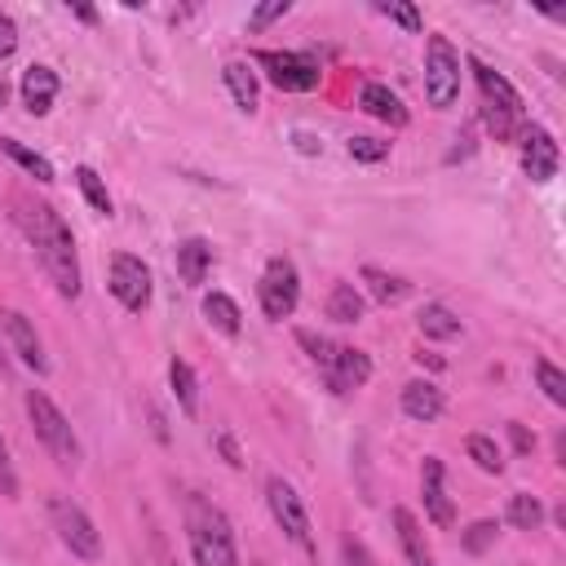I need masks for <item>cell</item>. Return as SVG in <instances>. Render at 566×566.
<instances>
[{
	"label": "cell",
	"mask_w": 566,
	"mask_h": 566,
	"mask_svg": "<svg viewBox=\"0 0 566 566\" xmlns=\"http://www.w3.org/2000/svg\"><path fill=\"white\" fill-rule=\"evenodd\" d=\"M9 217H13V226L22 230V239L31 243V252H35V261H40V270L49 274V283L57 287V296H66V301H75L80 296V283H84V274H80V252H75V234H71V226L62 221V212L53 208V203H44V199H35V195H27V190H13L9 195Z\"/></svg>",
	"instance_id": "1"
},
{
	"label": "cell",
	"mask_w": 566,
	"mask_h": 566,
	"mask_svg": "<svg viewBox=\"0 0 566 566\" xmlns=\"http://www.w3.org/2000/svg\"><path fill=\"white\" fill-rule=\"evenodd\" d=\"M181 526H186V544H190V562L195 566H239L234 526H230V517L212 500L186 495Z\"/></svg>",
	"instance_id": "2"
},
{
	"label": "cell",
	"mask_w": 566,
	"mask_h": 566,
	"mask_svg": "<svg viewBox=\"0 0 566 566\" xmlns=\"http://www.w3.org/2000/svg\"><path fill=\"white\" fill-rule=\"evenodd\" d=\"M296 340H301V349L310 354V363L318 367V376H323V385H327L332 394L345 398V394H354V389H363V385L371 380V358H367L363 349L340 345V340H332V336H318V332H310V327H301Z\"/></svg>",
	"instance_id": "3"
},
{
	"label": "cell",
	"mask_w": 566,
	"mask_h": 566,
	"mask_svg": "<svg viewBox=\"0 0 566 566\" xmlns=\"http://www.w3.org/2000/svg\"><path fill=\"white\" fill-rule=\"evenodd\" d=\"M469 71L478 80V93H482V124L495 142H517L522 128H526V111H522V93L495 71L486 66L482 57H469Z\"/></svg>",
	"instance_id": "4"
},
{
	"label": "cell",
	"mask_w": 566,
	"mask_h": 566,
	"mask_svg": "<svg viewBox=\"0 0 566 566\" xmlns=\"http://www.w3.org/2000/svg\"><path fill=\"white\" fill-rule=\"evenodd\" d=\"M27 420H31V429H35V438H40V447L57 460V469H80V438H75V429H71V420L62 416V407L44 394V389H27Z\"/></svg>",
	"instance_id": "5"
},
{
	"label": "cell",
	"mask_w": 566,
	"mask_h": 566,
	"mask_svg": "<svg viewBox=\"0 0 566 566\" xmlns=\"http://www.w3.org/2000/svg\"><path fill=\"white\" fill-rule=\"evenodd\" d=\"M455 97H460V53L447 35L433 31L424 40V102L433 111H447L455 106Z\"/></svg>",
	"instance_id": "6"
},
{
	"label": "cell",
	"mask_w": 566,
	"mask_h": 566,
	"mask_svg": "<svg viewBox=\"0 0 566 566\" xmlns=\"http://www.w3.org/2000/svg\"><path fill=\"white\" fill-rule=\"evenodd\" d=\"M49 522L62 539V548L80 562H97L102 557V535L93 526V517L71 500V495H49Z\"/></svg>",
	"instance_id": "7"
},
{
	"label": "cell",
	"mask_w": 566,
	"mask_h": 566,
	"mask_svg": "<svg viewBox=\"0 0 566 566\" xmlns=\"http://www.w3.org/2000/svg\"><path fill=\"white\" fill-rule=\"evenodd\" d=\"M252 62L265 71V80L274 84V88H283V93H310V88H318V80H323V66H318V57L314 53H305V49H261V53H252Z\"/></svg>",
	"instance_id": "8"
},
{
	"label": "cell",
	"mask_w": 566,
	"mask_h": 566,
	"mask_svg": "<svg viewBox=\"0 0 566 566\" xmlns=\"http://www.w3.org/2000/svg\"><path fill=\"white\" fill-rule=\"evenodd\" d=\"M265 504H270V517L279 522V531L301 548V553H314V535H310V513L296 495V486L279 473L265 478Z\"/></svg>",
	"instance_id": "9"
},
{
	"label": "cell",
	"mask_w": 566,
	"mask_h": 566,
	"mask_svg": "<svg viewBox=\"0 0 566 566\" xmlns=\"http://www.w3.org/2000/svg\"><path fill=\"white\" fill-rule=\"evenodd\" d=\"M106 287H111V296H115L128 314H142V310L150 305V296H155L150 265H146L142 256H133V252H115V256H111V279H106Z\"/></svg>",
	"instance_id": "10"
},
{
	"label": "cell",
	"mask_w": 566,
	"mask_h": 566,
	"mask_svg": "<svg viewBox=\"0 0 566 566\" xmlns=\"http://www.w3.org/2000/svg\"><path fill=\"white\" fill-rule=\"evenodd\" d=\"M256 296H261L265 318H292V310H296V301H301V274H296L292 256H270V261H265Z\"/></svg>",
	"instance_id": "11"
},
{
	"label": "cell",
	"mask_w": 566,
	"mask_h": 566,
	"mask_svg": "<svg viewBox=\"0 0 566 566\" xmlns=\"http://www.w3.org/2000/svg\"><path fill=\"white\" fill-rule=\"evenodd\" d=\"M517 155H522V172H526L531 181H553V177H557L562 150H557V137H553L544 124H526V128H522Z\"/></svg>",
	"instance_id": "12"
},
{
	"label": "cell",
	"mask_w": 566,
	"mask_h": 566,
	"mask_svg": "<svg viewBox=\"0 0 566 566\" xmlns=\"http://www.w3.org/2000/svg\"><path fill=\"white\" fill-rule=\"evenodd\" d=\"M0 332L9 336V349L35 371V376H44L49 371V354H44V340H40V332H35V323L22 314V310H0Z\"/></svg>",
	"instance_id": "13"
},
{
	"label": "cell",
	"mask_w": 566,
	"mask_h": 566,
	"mask_svg": "<svg viewBox=\"0 0 566 566\" xmlns=\"http://www.w3.org/2000/svg\"><path fill=\"white\" fill-rule=\"evenodd\" d=\"M420 495H424V513H429L433 526H451L455 522V504L447 495V473H442L438 455H424V464H420Z\"/></svg>",
	"instance_id": "14"
},
{
	"label": "cell",
	"mask_w": 566,
	"mask_h": 566,
	"mask_svg": "<svg viewBox=\"0 0 566 566\" xmlns=\"http://www.w3.org/2000/svg\"><path fill=\"white\" fill-rule=\"evenodd\" d=\"M57 88H62V80H57V71L44 66V62H31V66L22 71V84H18L22 106H27L31 115H49L53 102H57Z\"/></svg>",
	"instance_id": "15"
},
{
	"label": "cell",
	"mask_w": 566,
	"mask_h": 566,
	"mask_svg": "<svg viewBox=\"0 0 566 566\" xmlns=\"http://www.w3.org/2000/svg\"><path fill=\"white\" fill-rule=\"evenodd\" d=\"M389 522H394V535H398V548H402L407 566H438V562H433V548H429V539H424V526L416 522L411 509L394 504V509H389Z\"/></svg>",
	"instance_id": "16"
},
{
	"label": "cell",
	"mask_w": 566,
	"mask_h": 566,
	"mask_svg": "<svg viewBox=\"0 0 566 566\" xmlns=\"http://www.w3.org/2000/svg\"><path fill=\"white\" fill-rule=\"evenodd\" d=\"M358 106H363L371 119H380V124H394V128L407 124V106H402V97H398L389 84H380V80H367V84L358 88Z\"/></svg>",
	"instance_id": "17"
},
{
	"label": "cell",
	"mask_w": 566,
	"mask_h": 566,
	"mask_svg": "<svg viewBox=\"0 0 566 566\" xmlns=\"http://www.w3.org/2000/svg\"><path fill=\"white\" fill-rule=\"evenodd\" d=\"M442 407H447V398H442V389H438L433 380H411V385H402V416H407V420L429 424V420L442 416Z\"/></svg>",
	"instance_id": "18"
},
{
	"label": "cell",
	"mask_w": 566,
	"mask_h": 566,
	"mask_svg": "<svg viewBox=\"0 0 566 566\" xmlns=\"http://www.w3.org/2000/svg\"><path fill=\"white\" fill-rule=\"evenodd\" d=\"M208 270H212V243L199 239V234L181 239V243H177V274H181V283L199 287V283L208 279Z\"/></svg>",
	"instance_id": "19"
},
{
	"label": "cell",
	"mask_w": 566,
	"mask_h": 566,
	"mask_svg": "<svg viewBox=\"0 0 566 566\" xmlns=\"http://www.w3.org/2000/svg\"><path fill=\"white\" fill-rule=\"evenodd\" d=\"M226 88H230V97H234V106L239 111H256L261 106V84H256V71L248 66V62H226Z\"/></svg>",
	"instance_id": "20"
},
{
	"label": "cell",
	"mask_w": 566,
	"mask_h": 566,
	"mask_svg": "<svg viewBox=\"0 0 566 566\" xmlns=\"http://www.w3.org/2000/svg\"><path fill=\"white\" fill-rule=\"evenodd\" d=\"M363 283H367L371 301H380V305H398V301L411 292L407 279H398V274H389V270H380V265H363Z\"/></svg>",
	"instance_id": "21"
},
{
	"label": "cell",
	"mask_w": 566,
	"mask_h": 566,
	"mask_svg": "<svg viewBox=\"0 0 566 566\" xmlns=\"http://www.w3.org/2000/svg\"><path fill=\"white\" fill-rule=\"evenodd\" d=\"M363 310H367V301L354 283H332V292H327V318L332 323H358Z\"/></svg>",
	"instance_id": "22"
},
{
	"label": "cell",
	"mask_w": 566,
	"mask_h": 566,
	"mask_svg": "<svg viewBox=\"0 0 566 566\" xmlns=\"http://www.w3.org/2000/svg\"><path fill=\"white\" fill-rule=\"evenodd\" d=\"M0 150H4V155H9V159H13L18 168H22V172H31V177H35L40 186H49V181H53V164H49V159H44L40 150L22 146L18 137H0Z\"/></svg>",
	"instance_id": "23"
},
{
	"label": "cell",
	"mask_w": 566,
	"mask_h": 566,
	"mask_svg": "<svg viewBox=\"0 0 566 566\" xmlns=\"http://www.w3.org/2000/svg\"><path fill=\"white\" fill-rule=\"evenodd\" d=\"M203 318H208L221 336H239V327H243V314H239V305H234L226 292H208V296H203Z\"/></svg>",
	"instance_id": "24"
},
{
	"label": "cell",
	"mask_w": 566,
	"mask_h": 566,
	"mask_svg": "<svg viewBox=\"0 0 566 566\" xmlns=\"http://www.w3.org/2000/svg\"><path fill=\"white\" fill-rule=\"evenodd\" d=\"M168 385H172L177 407H181L186 416H195V411H199V380H195V371H190L186 358H172V363H168Z\"/></svg>",
	"instance_id": "25"
},
{
	"label": "cell",
	"mask_w": 566,
	"mask_h": 566,
	"mask_svg": "<svg viewBox=\"0 0 566 566\" xmlns=\"http://www.w3.org/2000/svg\"><path fill=\"white\" fill-rule=\"evenodd\" d=\"M416 327H420V336H429V340H451V336H460V318H455L447 305H438V301L416 314Z\"/></svg>",
	"instance_id": "26"
},
{
	"label": "cell",
	"mask_w": 566,
	"mask_h": 566,
	"mask_svg": "<svg viewBox=\"0 0 566 566\" xmlns=\"http://www.w3.org/2000/svg\"><path fill=\"white\" fill-rule=\"evenodd\" d=\"M464 451H469V460H473L482 473H500V469H504V455H500L495 438H486V433H469V438H464Z\"/></svg>",
	"instance_id": "27"
},
{
	"label": "cell",
	"mask_w": 566,
	"mask_h": 566,
	"mask_svg": "<svg viewBox=\"0 0 566 566\" xmlns=\"http://www.w3.org/2000/svg\"><path fill=\"white\" fill-rule=\"evenodd\" d=\"M509 522H513L517 531H539V522H544V504H539L535 495L517 491V495H509Z\"/></svg>",
	"instance_id": "28"
},
{
	"label": "cell",
	"mask_w": 566,
	"mask_h": 566,
	"mask_svg": "<svg viewBox=\"0 0 566 566\" xmlns=\"http://www.w3.org/2000/svg\"><path fill=\"white\" fill-rule=\"evenodd\" d=\"M75 186H80V195L88 199V208L93 212H102V217H111V195H106V186H102V177L88 168V164H80L75 168Z\"/></svg>",
	"instance_id": "29"
},
{
	"label": "cell",
	"mask_w": 566,
	"mask_h": 566,
	"mask_svg": "<svg viewBox=\"0 0 566 566\" xmlns=\"http://www.w3.org/2000/svg\"><path fill=\"white\" fill-rule=\"evenodd\" d=\"M535 380H539V389H544V398L553 407H566V376L548 358H535Z\"/></svg>",
	"instance_id": "30"
},
{
	"label": "cell",
	"mask_w": 566,
	"mask_h": 566,
	"mask_svg": "<svg viewBox=\"0 0 566 566\" xmlns=\"http://www.w3.org/2000/svg\"><path fill=\"white\" fill-rule=\"evenodd\" d=\"M380 13H385L389 22H398V27H407V31H424V18H420V9H416V4L389 0V4H380Z\"/></svg>",
	"instance_id": "31"
},
{
	"label": "cell",
	"mask_w": 566,
	"mask_h": 566,
	"mask_svg": "<svg viewBox=\"0 0 566 566\" xmlns=\"http://www.w3.org/2000/svg\"><path fill=\"white\" fill-rule=\"evenodd\" d=\"M389 155V142H376V137H349V159L358 164H380Z\"/></svg>",
	"instance_id": "32"
},
{
	"label": "cell",
	"mask_w": 566,
	"mask_h": 566,
	"mask_svg": "<svg viewBox=\"0 0 566 566\" xmlns=\"http://www.w3.org/2000/svg\"><path fill=\"white\" fill-rule=\"evenodd\" d=\"M287 9H292V0H265V4H256V9L248 13V27H252V31H265V27L279 22Z\"/></svg>",
	"instance_id": "33"
},
{
	"label": "cell",
	"mask_w": 566,
	"mask_h": 566,
	"mask_svg": "<svg viewBox=\"0 0 566 566\" xmlns=\"http://www.w3.org/2000/svg\"><path fill=\"white\" fill-rule=\"evenodd\" d=\"M460 544H464V553H486V548L495 544V522H473V526L460 535Z\"/></svg>",
	"instance_id": "34"
},
{
	"label": "cell",
	"mask_w": 566,
	"mask_h": 566,
	"mask_svg": "<svg viewBox=\"0 0 566 566\" xmlns=\"http://www.w3.org/2000/svg\"><path fill=\"white\" fill-rule=\"evenodd\" d=\"M0 495L13 500L18 495V473H13V455H9V442L0 433Z\"/></svg>",
	"instance_id": "35"
},
{
	"label": "cell",
	"mask_w": 566,
	"mask_h": 566,
	"mask_svg": "<svg viewBox=\"0 0 566 566\" xmlns=\"http://www.w3.org/2000/svg\"><path fill=\"white\" fill-rule=\"evenodd\" d=\"M340 566H376V557L367 553V544H363V539L345 535V539H340Z\"/></svg>",
	"instance_id": "36"
},
{
	"label": "cell",
	"mask_w": 566,
	"mask_h": 566,
	"mask_svg": "<svg viewBox=\"0 0 566 566\" xmlns=\"http://www.w3.org/2000/svg\"><path fill=\"white\" fill-rule=\"evenodd\" d=\"M13 49H18V22L0 9V57H9Z\"/></svg>",
	"instance_id": "37"
},
{
	"label": "cell",
	"mask_w": 566,
	"mask_h": 566,
	"mask_svg": "<svg viewBox=\"0 0 566 566\" xmlns=\"http://www.w3.org/2000/svg\"><path fill=\"white\" fill-rule=\"evenodd\" d=\"M509 438H513V447L526 455V451H535V438L526 433V424H509Z\"/></svg>",
	"instance_id": "38"
},
{
	"label": "cell",
	"mask_w": 566,
	"mask_h": 566,
	"mask_svg": "<svg viewBox=\"0 0 566 566\" xmlns=\"http://www.w3.org/2000/svg\"><path fill=\"white\" fill-rule=\"evenodd\" d=\"M292 142H296V150H305V155H318V150H323V142H318V137H310V133H296Z\"/></svg>",
	"instance_id": "39"
},
{
	"label": "cell",
	"mask_w": 566,
	"mask_h": 566,
	"mask_svg": "<svg viewBox=\"0 0 566 566\" xmlns=\"http://www.w3.org/2000/svg\"><path fill=\"white\" fill-rule=\"evenodd\" d=\"M155 566H172V562H168V548H164L159 535H155Z\"/></svg>",
	"instance_id": "40"
},
{
	"label": "cell",
	"mask_w": 566,
	"mask_h": 566,
	"mask_svg": "<svg viewBox=\"0 0 566 566\" xmlns=\"http://www.w3.org/2000/svg\"><path fill=\"white\" fill-rule=\"evenodd\" d=\"M71 9H75L80 22H93V18H97V9H88V4H71Z\"/></svg>",
	"instance_id": "41"
},
{
	"label": "cell",
	"mask_w": 566,
	"mask_h": 566,
	"mask_svg": "<svg viewBox=\"0 0 566 566\" xmlns=\"http://www.w3.org/2000/svg\"><path fill=\"white\" fill-rule=\"evenodd\" d=\"M4 102H9V88H4V84H0V111H4Z\"/></svg>",
	"instance_id": "42"
}]
</instances>
